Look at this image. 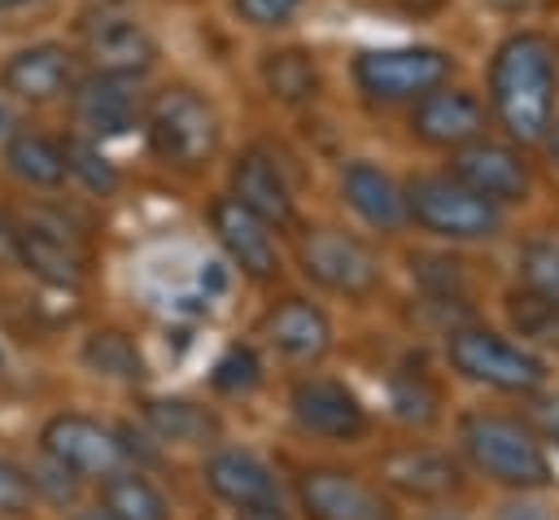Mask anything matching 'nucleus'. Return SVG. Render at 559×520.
Instances as JSON below:
<instances>
[{"instance_id":"f257e3e1","label":"nucleus","mask_w":559,"mask_h":520,"mask_svg":"<svg viewBox=\"0 0 559 520\" xmlns=\"http://www.w3.org/2000/svg\"><path fill=\"white\" fill-rule=\"evenodd\" d=\"M555 87H559V74H555L550 39L533 31L502 39L489 66V96H493V114L520 144H533L546 135L555 118Z\"/></svg>"},{"instance_id":"f03ea898","label":"nucleus","mask_w":559,"mask_h":520,"mask_svg":"<svg viewBox=\"0 0 559 520\" xmlns=\"http://www.w3.org/2000/svg\"><path fill=\"white\" fill-rule=\"evenodd\" d=\"M144 131H148L153 153L183 170L210 162V153L218 149V114L192 87L157 92L144 109Z\"/></svg>"},{"instance_id":"7ed1b4c3","label":"nucleus","mask_w":559,"mask_h":520,"mask_svg":"<svg viewBox=\"0 0 559 520\" xmlns=\"http://www.w3.org/2000/svg\"><path fill=\"white\" fill-rule=\"evenodd\" d=\"M402 192H406V218L450 240H480V236H493L502 223L498 205L476 197L454 175H419Z\"/></svg>"},{"instance_id":"20e7f679","label":"nucleus","mask_w":559,"mask_h":520,"mask_svg":"<svg viewBox=\"0 0 559 520\" xmlns=\"http://www.w3.org/2000/svg\"><path fill=\"white\" fill-rule=\"evenodd\" d=\"M463 446H467L472 463L485 476L502 481V485H546V476H550L542 441L524 424H515L507 415H476V419H467Z\"/></svg>"},{"instance_id":"39448f33","label":"nucleus","mask_w":559,"mask_h":520,"mask_svg":"<svg viewBox=\"0 0 559 520\" xmlns=\"http://www.w3.org/2000/svg\"><path fill=\"white\" fill-rule=\"evenodd\" d=\"M450 363L480 385L507 389V393H528L546 385V363L537 354H528L524 345L485 332V328H463L450 336Z\"/></svg>"},{"instance_id":"423d86ee","label":"nucleus","mask_w":559,"mask_h":520,"mask_svg":"<svg viewBox=\"0 0 559 520\" xmlns=\"http://www.w3.org/2000/svg\"><path fill=\"white\" fill-rule=\"evenodd\" d=\"M450 57L437 48H371L354 61V79L371 101H419L441 87Z\"/></svg>"},{"instance_id":"0eeeda50","label":"nucleus","mask_w":559,"mask_h":520,"mask_svg":"<svg viewBox=\"0 0 559 520\" xmlns=\"http://www.w3.org/2000/svg\"><path fill=\"white\" fill-rule=\"evenodd\" d=\"M39 446L52 463H61L74 476H109L118 468H127V441L122 433L105 428L92 415H52L39 433Z\"/></svg>"},{"instance_id":"6e6552de","label":"nucleus","mask_w":559,"mask_h":520,"mask_svg":"<svg viewBox=\"0 0 559 520\" xmlns=\"http://www.w3.org/2000/svg\"><path fill=\"white\" fill-rule=\"evenodd\" d=\"M301 267L314 284L341 293V297H367L376 284H380V262L376 253L349 236V232H336V227H314L306 240H301Z\"/></svg>"},{"instance_id":"1a4fd4ad","label":"nucleus","mask_w":559,"mask_h":520,"mask_svg":"<svg viewBox=\"0 0 559 520\" xmlns=\"http://www.w3.org/2000/svg\"><path fill=\"white\" fill-rule=\"evenodd\" d=\"M70 105H74V122H79L92 140L127 135V131L144 118L140 83H135L131 74H105V70H92L83 83H74Z\"/></svg>"},{"instance_id":"9d476101","label":"nucleus","mask_w":559,"mask_h":520,"mask_svg":"<svg viewBox=\"0 0 559 520\" xmlns=\"http://www.w3.org/2000/svg\"><path fill=\"white\" fill-rule=\"evenodd\" d=\"M288 411H293L297 428L310 433V437L354 441V437L367 433V411L354 398V389H345L341 380H328V376L297 380L293 393H288Z\"/></svg>"},{"instance_id":"9b49d317","label":"nucleus","mask_w":559,"mask_h":520,"mask_svg":"<svg viewBox=\"0 0 559 520\" xmlns=\"http://www.w3.org/2000/svg\"><path fill=\"white\" fill-rule=\"evenodd\" d=\"M13 253L48 284H79L83 280V245L57 214H31V223H13Z\"/></svg>"},{"instance_id":"f8f14e48","label":"nucleus","mask_w":559,"mask_h":520,"mask_svg":"<svg viewBox=\"0 0 559 520\" xmlns=\"http://www.w3.org/2000/svg\"><path fill=\"white\" fill-rule=\"evenodd\" d=\"M301 507L310 520H397L380 489L336 468H314L301 476Z\"/></svg>"},{"instance_id":"ddd939ff","label":"nucleus","mask_w":559,"mask_h":520,"mask_svg":"<svg viewBox=\"0 0 559 520\" xmlns=\"http://www.w3.org/2000/svg\"><path fill=\"white\" fill-rule=\"evenodd\" d=\"M454 179L467 184L476 197L502 205V201H524L528 197V166L515 149L493 144V140H467L454 153Z\"/></svg>"},{"instance_id":"4468645a","label":"nucleus","mask_w":559,"mask_h":520,"mask_svg":"<svg viewBox=\"0 0 559 520\" xmlns=\"http://www.w3.org/2000/svg\"><path fill=\"white\" fill-rule=\"evenodd\" d=\"M210 223H214L218 245L227 249V258H231L245 275H253V280H271V275H275L280 253H275L271 227H266L253 210H245L236 197H218V201L210 205Z\"/></svg>"},{"instance_id":"2eb2a0df","label":"nucleus","mask_w":559,"mask_h":520,"mask_svg":"<svg viewBox=\"0 0 559 520\" xmlns=\"http://www.w3.org/2000/svg\"><path fill=\"white\" fill-rule=\"evenodd\" d=\"M205 485L223 503L240 507L245 516L249 511H280V481L249 450H214L205 459Z\"/></svg>"},{"instance_id":"dca6fc26","label":"nucleus","mask_w":559,"mask_h":520,"mask_svg":"<svg viewBox=\"0 0 559 520\" xmlns=\"http://www.w3.org/2000/svg\"><path fill=\"white\" fill-rule=\"evenodd\" d=\"M411 127L428 144L459 149L467 140H480V131H485V105L472 92H463V87H432V92L419 96V105L411 114Z\"/></svg>"},{"instance_id":"f3484780","label":"nucleus","mask_w":559,"mask_h":520,"mask_svg":"<svg viewBox=\"0 0 559 520\" xmlns=\"http://www.w3.org/2000/svg\"><path fill=\"white\" fill-rule=\"evenodd\" d=\"M0 83L9 96L31 101V105L57 101L61 92L74 87V52L61 44H31L4 61Z\"/></svg>"},{"instance_id":"a211bd4d","label":"nucleus","mask_w":559,"mask_h":520,"mask_svg":"<svg viewBox=\"0 0 559 520\" xmlns=\"http://www.w3.org/2000/svg\"><path fill=\"white\" fill-rule=\"evenodd\" d=\"M262 336H266L271 350L284 354L288 363H314V358H323L328 345H332V323H328V315H323L314 302L293 297V302L275 306V310L262 319Z\"/></svg>"},{"instance_id":"6ab92c4d","label":"nucleus","mask_w":559,"mask_h":520,"mask_svg":"<svg viewBox=\"0 0 559 520\" xmlns=\"http://www.w3.org/2000/svg\"><path fill=\"white\" fill-rule=\"evenodd\" d=\"M341 192L349 201V210L367 223V227H380V232H397L406 223V192L402 184L371 166V162H349L341 170Z\"/></svg>"},{"instance_id":"aec40b11","label":"nucleus","mask_w":559,"mask_h":520,"mask_svg":"<svg viewBox=\"0 0 559 520\" xmlns=\"http://www.w3.org/2000/svg\"><path fill=\"white\" fill-rule=\"evenodd\" d=\"M231 197L245 210H253L266 227H284L293 218V192H288L280 166L262 149H249V153L236 157V166H231Z\"/></svg>"},{"instance_id":"412c9836","label":"nucleus","mask_w":559,"mask_h":520,"mask_svg":"<svg viewBox=\"0 0 559 520\" xmlns=\"http://www.w3.org/2000/svg\"><path fill=\"white\" fill-rule=\"evenodd\" d=\"M87 57L105 74L140 79L157 61V44H153V35L135 17H105V22H96L87 31Z\"/></svg>"},{"instance_id":"4be33fe9","label":"nucleus","mask_w":559,"mask_h":520,"mask_svg":"<svg viewBox=\"0 0 559 520\" xmlns=\"http://www.w3.org/2000/svg\"><path fill=\"white\" fill-rule=\"evenodd\" d=\"M9 170L31 188H57L66 184V149L39 131H9L4 144Z\"/></svg>"},{"instance_id":"5701e85b","label":"nucleus","mask_w":559,"mask_h":520,"mask_svg":"<svg viewBox=\"0 0 559 520\" xmlns=\"http://www.w3.org/2000/svg\"><path fill=\"white\" fill-rule=\"evenodd\" d=\"M100 511H109L114 520H170L166 494L148 476L127 472V468L100 481Z\"/></svg>"},{"instance_id":"b1692460","label":"nucleus","mask_w":559,"mask_h":520,"mask_svg":"<svg viewBox=\"0 0 559 520\" xmlns=\"http://www.w3.org/2000/svg\"><path fill=\"white\" fill-rule=\"evenodd\" d=\"M79 358H83L87 371H96V376H105V380H122V385L144 380V354H140V345H135L127 332H118V328H96V332L83 341Z\"/></svg>"},{"instance_id":"393cba45","label":"nucleus","mask_w":559,"mask_h":520,"mask_svg":"<svg viewBox=\"0 0 559 520\" xmlns=\"http://www.w3.org/2000/svg\"><path fill=\"white\" fill-rule=\"evenodd\" d=\"M148 428L157 433V441H175V446H205L218 437V419L192 402L179 398H157L144 406Z\"/></svg>"},{"instance_id":"a878e982","label":"nucleus","mask_w":559,"mask_h":520,"mask_svg":"<svg viewBox=\"0 0 559 520\" xmlns=\"http://www.w3.org/2000/svg\"><path fill=\"white\" fill-rule=\"evenodd\" d=\"M389 481L411 489V494H445L454 485V468L428 450H402L389 459Z\"/></svg>"},{"instance_id":"bb28decb","label":"nucleus","mask_w":559,"mask_h":520,"mask_svg":"<svg viewBox=\"0 0 559 520\" xmlns=\"http://www.w3.org/2000/svg\"><path fill=\"white\" fill-rule=\"evenodd\" d=\"M262 79H266V87H271L280 101H306V96H314V87H319L314 61H310L306 52H297V48L271 52V57L262 61Z\"/></svg>"},{"instance_id":"cd10ccee","label":"nucleus","mask_w":559,"mask_h":520,"mask_svg":"<svg viewBox=\"0 0 559 520\" xmlns=\"http://www.w3.org/2000/svg\"><path fill=\"white\" fill-rule=\"evenodd\" d=\"M61 149H66V175H74L87 192L109 197V192L118 188V170L109 166V157H105L92 140H70V144H61Z\"/></svg>"},{"instance_id":"c85d7f7f","label":"nucleus","mask_w":559,"mask_h":520,"mask_svg":"<svg viewBox=\"0 0 559 520\" xmlns=\"http://www.w3.org/2000/svg\"><path fill=\"white\" fill-rule=\"evenodd\" d=\"M214 389L218 393H249V389H258V380H262V363H258V354L253 350H245V345H231L218 363H214Z\"/></svg>"},{"instance_id":"c756f323","label":"nucleus","mask_w":559,"mask_h":520,"mask_svg":"<svg viewBox=\"0 0 559 520\" xmlns=\"http://www.w3.org/2000/svg\"><path fill=\"white\" fill-rule=\"evenodd\" d=\"M31 507H35V485H31V476H26L17 463L0 459V516H26Z\"/></svg>"},{"instance_id":"7c9ffc66","label":"nucleus","mask_w":559,"mask_h":520,"mask_svg":"<svg viewBox=\"0 0 559 520\" xmlns=\"http://www.w3.org/2000/svg\"><path fill=\"white\" fill-rule=\"evenodd\" d=\"M524 280L542 293V297H555L559 302V249L555 245H533L524 253Z\"/></svg>"},{"instance_id":"2f4dec72","label":"nucleus","mask_w":559,"mask_h":520,"mask_svg":"<svg viewBox=\"0 0 559 520\" xmlns=\"http://www.w3.org/2000/svg\"><path fill=\"white\" fill-rule=\"evenodd\" d=\"M44 459H48V454H44ZM26 476H31L35 494H39V489H48V498H52V503H70V498H74V489H79V476H74V472H66V468H61V463H52V459H48L44 468L26 472Z\"/></svg>"},{"instance_id":"473e14b6","label":"nucleus","mask_w":559,"mask_h":520,"mask_svg":"<svg viewBox=\"0 0 559 520\" xmlns=\"http://www.w3.org/2000/svg\"><path fill=\"white\" fill-rule=\"evenodd\" d=\"M297 4L301 0H236V13L253 26H280L297 13Z\"/></svg>"},{"instance_id":"72a5a7b5","label":"nucleus","mask_w":559,"mask_h":520,"mask_svg":"<svg viewBox=\"0 0 559 520\" xmlns=\"http://www.w3.org/2000/svg\"><path fill=\"white\" fill-rule=\"evenodd\" d=\"M502 520H546V511L542 507H528V503H515V507L502 511Z\"/></svg>"},{"instance_id":"f704fd0d","label":"nucleus","mask_w":559,"mask_h":520,"mask_svg":"<svg viewBox=\"0 0 559 520\" xmlns=\"http://www.w3.org/2000/svg\"><path fill=\"white\" fill-rule=\"evenodd\" d=\"M542 140H546V149H550V162H555V166H559V122H550V127H546V135H542Z\"/></svg>"},{"instance_id":"c9c22d12","label":"nucleus","mask_w":559,"mask_h":520,"mask_svg":"<svg viewBox=\"0 0 559 520\" xmlns=\"http://www.w3.org/2000/svg\"><path fill=\"white\" fill-rule=\"evenodd\" d=\"M9 131H13V109H9L4 101H0V140H4Z\"/></svg>"},{"instance_id":"e433bc0d","label":"nucleus","mask_w":559,"mask_h":520,"mask_svg":"<svg viewBox=\"0 0 559 520\" xmlns=\"http://www.w3.org/2000/svg\"><path fill=\"white\" fill-rule=\"evenodd\" d=\"M546 428H550V433H555V441H559V402L546 411Z\"/></svg>"},{"instance_id":"4c0bfd02","label":"nucleus","mask_w":559,"mask_h":520,"mask_svg":"<svg viewBox=\"0 0 559 520\" xmlns=\"http://www.w3.org/2000/svg\"><path fill=\"white\" fill-rule=\"evenodd\" d=\"M74 520H114V516H109V511H100V507H92V511H79Z\"/></svg>"},{"instance_id":"58836bf2","label":"nucleus","mask_w":559,"mask_h":520,"mask_svg":"<svg viewBox=\"0 0 559 520\" xmlns=\"http://www.w3.org/2000/svg\"><path fill=\"white\" fill-rule=\"evenodd\" d=\"M26 4H35V0H0V13H9V9H26Z\"/></svg>"}]
</instances>
